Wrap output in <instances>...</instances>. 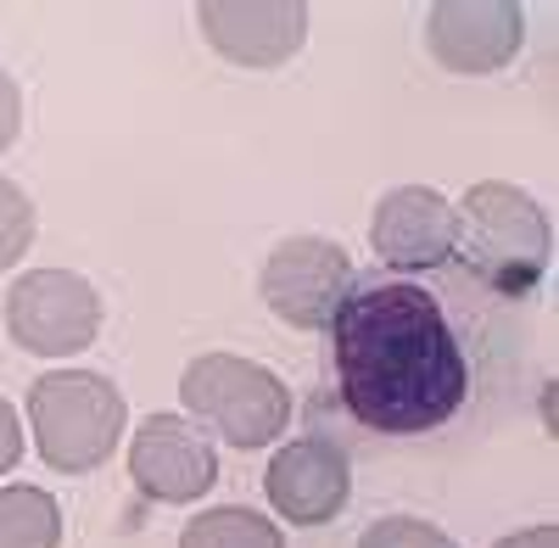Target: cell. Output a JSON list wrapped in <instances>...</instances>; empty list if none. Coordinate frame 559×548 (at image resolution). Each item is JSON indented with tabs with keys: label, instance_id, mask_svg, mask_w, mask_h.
<instances>
[{
	"label": "cell",
	"instance_id": "cell-1",
	"mask_svg": "<svg viewBox=\"0 0 559 548\" xmlns=\"http://www.w3.org/2000/svg\"><path fill=\"white\" fill-rule=\"evenodd\" d=\"M336 386L347 415L381 437H419L459 415L471 364L459 353L442 302L426 286H353L331 325Z\"/></svg>",
	"mask_w": 559,
	"mask_h": 548
},
{
	"label": "cell",
	"instance_id": "cell-2",
	"mask_svg": "<svg viewBox=\"0 0 559 548\" xmlns=\"http://www.w3.org/2000/svg\"><path fill=\"white\" fill-rule=\"evenodd\" d=\"M453 252L498 297H526L548 274L554 252L548 213L509 179H481L453 207Z\"/></svg>",
	"mask_w": 559,
	"mask_h": 548
},
{
	"label": "cell",
	"instance_id": "cell-3",
	"mask_svg": "<svg viewBox=\"0 0 559 548\" xmlns=\"http://www.w3.org/2000/svg\"><path fill=\"white\" fill-rule=\"evenodd\" d=\"M28 420L39 460L62 476L102 470L123 442V392L112 376L51 370L28 386Z\"/></svg>",
	"mask_w": 559,
	"mask_h": 548
},
{
	"label": "cell",
	"instance_id": "cell-4",
	"mask_svg": "<svg viewBox=\"0 0 559 548\" xmlns=\"http://www.w3.org/2000/svg\"><path fill=\"white\" fill-rule=\"evenodd\" d=\"M179 403L202 431H218L229 448H263L292 426V392L274 370L241 353H202L185 364Z\"/></svg>",
	"mask_w": 559,
	"mask_h": 548
},
{
	"label": "cell",
	"instance_id": "cell-5",
	"mask_svg": "<svg viewBox=\"0 0 559 548\" xmlns=\"http://www.w3.org/2000/svg\"><path fill=\"white\" fill-rule=\"evenodd\" d=\"M7 331L34 358H73L102 336V297L73 269H28L7 291Z\"/></svg>",
	"mask_w": 559,
	"mask_h": 548
},
{
	"label": "cell",
	"instance_id": "cell-6",
	"mask_svg": "<svg viewBox=\"0 0 559 548\" xmlns=\"http://www.w3.org/2000/svg\"><path fill=\"white\" fill-rule=\"evenodd\" d=\"M353 286H358L353 281V258L336 241H324V236L280 241L263 258V269H258L263 302L286 319V325H297V331H324L336 319V308L347 302Z\"/></svg>",
	"mask_w": 559,
	"mask_h": 548
},
{
	"label": "cell",
	"instance_id": "cell-7",
	"mask_svg": "<svg viewBox=\"0 0 559 548\" xmlns=\"http://www.w3.org/2000/svg\"><path fill=\"white\" fill-rule=\"evenodd\" d=\"M129 481L152 504H202L218 481L213 437L197 420L146 415L129 437Z\"/></svg>",
	"mask_w": 559,
	"mask_h": 548
},
{
	"label": "cell",
	"instance_id": "cell-8",
	"mask_svg": "<svg viewBox=\"0 0 559 548\" xmlns=\"http://www.w3.org/2000/svg\"><path fill=\"white\" fill-rule=\"evenodd\" d=\"M197 28L224 62L236 68H280L302 51L308 7L302 0H202Z\"/></svg>",
	"mask_w": 559,
	"mask_h": 548
},
{
	"label": "cell",
	"instance_id": "cell-9",
	"mask_svg": "<svg viewBox=\"0 0 559 548\" xmlns=\"http://www.w3.org/2000/svg\"><path fill=\"white\" fill-rule=\"evenodd\" d=\"M526 39L515 0H437L426 12V45L448 73H498Z\"/></svg>",
	"mask_w": 559,
	"mask_h": 548
},
{
	"label": "cell",
	"instance_id": "cell-10",
	"mask_svg": "<svg viewBox=\"0 0 559 548\" xmlns=\"http://www.w3.org/2000/svg\"><path fill=\"white\" fill-rule=\"evenodd\" d=\"M263 492L292 526H331L347 510L353 465H347V453L336 442L302 437V442H286L274 453V465L263 476Z\"/></svg>",
	"mask_w": 559,
	"mask_h": 548
},
{
	"label": "cell",
	"instance_id": "cell-11",
	"mask_svg": "<svg viewBox=\"0 0 559 548\" xmlns=\"http://www.w3.org/2000/svg\"><path fill=\"white\" fill-rule=\"evenodd\" d=\"M369 241H376V258L397 274L437 269L453 258V202L431 186H397L376 202Z\"/></svg>",
	"mask_w": 559,
	"mask_h": 548
},
{
	"label": "cell",
	"instance_id": "cell-12",
	"mask_svg": "<svg viewBox=\"0 0 559 548\" xmlns=\"http://www.w3.org/2000/svg\"><path fill=\"white\" fill-rule=\"evenodd\" d=\"M62 510L39 487H0V548H57Z\"/></svg>",
	"mask_w": 559,
	"mask_h": 548
},
{
	"label": "cell",
	"instance_id": "cell-13",
	"mask_svg": "<svg viewBox=\"0 0 559 548\" xmlns=\"http://www.w3.org/2000/svg\"><path fill=\"white\" fill-rule=\"evenodd\" d=\"M179 548H286V537L258 510H202L185 521Z\"/></svg>",
	"mask_w": 559,
	"mask_h": 548
},
{
	"label": "cell",
	"instance_id": "cell-14",
	"mask_svg": "<svg viewBox=\"0 0 559 548\" xmlns=\"http://www.w3.org/2000/svg\"><path fill=\"white\" fill-rule=\"evenodd\" d=\"M28 247H34V196H23V186H12V179H0V269H12Z\"/></svg>",
	"mask_w": 559,
	"mask_h": 548
},
{
	"label": "cell",
	"instance_id": "cell-15",
	"mask_svg": "<svg viewBox=\"0 0 559 548\" xmlns=\"http://www.w3.org/2000/svg\"><path fill=\"white\" fill-rule=\"evenodd\" d=\"M358 548H459V543L419 515H386L358 537Z\"/></svg>",
	"mask_w": 559,
	"mask_h": 548
},
{
	"label": "cell",
	"instance_id": "cell-16",
	"mask_svg": "<svg viewBox=\"0 0 559 548\" xmlns=\"http://www.w3.org/2000/svg\"><path fill=\"white\" fill-rule=\"evenodd\" d=\"M17 129H23V90L7 68H0V152H12Z\"/></svg>",
	"mask_w": 559,
	"mask_h": 548
},
{
	"label": "cell",
	"instance_id": "cell-17",
	"mask_svg": "<svg viewBox=\"0 0 559 548\" xmlns=\"http://www.w3.org/2000/svg\"><path fill=\"white\" fill-rule=\"evenodd\" d=\"M17 460H23V420H17V408L0 397V476H7Z\"/></svg>",
	"mask_w": 559,
	"mask_h": 548
},
{
	"label": "cell",
	"instance_id": "cell-18",
	"mask_svg": "<svg viewBox=\"0 0 559 548\" xmlns=\"http://www.w3.org/2000/svg\"><path fill=\"white\" fill-rule=\"evenodd\" d=\"M492 548H559V532H554V526H532V532H509V537H498Z\"/></svg>",
	"mask_w": 559,
	"mask_h": 548
}]
</instances>
